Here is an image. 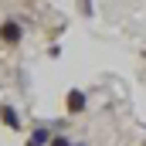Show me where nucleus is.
Here are the masks:
<instances>
[{
    "label": "nucleus",
    "instance_id": "0eeeda50",
    "mask_svg": "<svg viewBox=\"0 0 146 146\" xmlns=\"http://www.w3.org/2000/svg\"><path fill=\"white\" fill-rule=\"evenodd\" d=\"M72 146H85V143H72Z\"/></svg>",
    "mask_w": 146,
    "mask_h": 146
},
{
    "label": "nucleus",
    "instance_id": "39448f33",
    "mask_svg": "<svg viewBox=\"0 0 146 146\" xmlns=\"http://www.w3.org/2000/svg\"><path fill=\"white\" fill-rule=\"evenodd\" d=\"M48 146H72V143H68V136H51Z\"/></svg>",
    "mask_w": 146,
    "mask_h": 146
},
{
    "label": "nucleus",
    "instance_id": "20e7f679",
    "mask_svg": "<svg viewBox=\"0 0 146 146\" xmlns=\"http://www.w3.org/2000/svg\"><path fill=\"white\" fill-rule=\"evenodd\" d=\"M0 119H3V126H7V129H14V133L21 129V115H17V109H14V106H7V102L0 106Z\"/></svg>",
    "mask_w": 146,
    "mask_h": 146
},
{
    "label": "nucleus",
    "instance_id": "f03ea898",
    "mask_svg": "<svg viewBox=\"0 0 146 146\" xmlns=\"http://www.w3.org/2000/svg\"><path fill=\"white\" fill-rule=\"evenodd\" d=\"M85 106H88V99H85V92H82V88H72V92L65 95V109L72 112V115L85 112Z\"/></svg>",
    "mask_w": 146,
    "mask_h": 146
},
{
    "label": "nucleus",
    "instance_id": "f257e3e1",
    "mask_svg": "<svg viewBox=\"0 0 146 146\" xmlns=\"http://www.w3.org/2000/svg\"><path fill=\"white\" fill-rule=\"evenodd\" d=\"M21 37H24V27H21L17 17H7V21L0 24V41H3V44L14 48V44H21Z\"/></svg>",
    "mask_w": 146,
    "mask_h": 146
},
{
    "label": "nucleus",
    "instance_id": "7ed1b4c3",
    "mask_svg": "<svg viewBox=\"0 0 146 146\" xmlns=\"http://www.w3.org/2000/svg\"><path fill=\"white\" fill-rule=\"evenodd\" d=\"M27 139H31L34 146H48V143H51V122H41V126H34Z\"/></svg>",
    "mask_w": 146,
    "mask_h": 146
},
{
    "label": "nucleus",
    "instance_id": "423d86ee",
    "mask_svg": "<svg viewBox=\"0 0 146 146\" xmlns=\"http://www.w3.org/2000/svg\"><path fill=\"white\" fill-rule=\"evenodd\" d=\"M24 146H34V143H31V139H27V143H24Z\"/></svg>",
    "mask_w": 146,
    "mask_h": 146
}]
</instances>
